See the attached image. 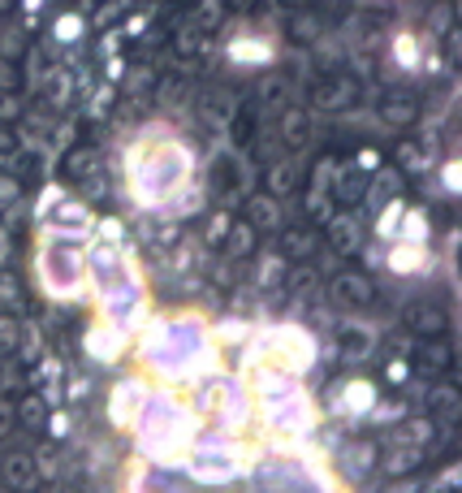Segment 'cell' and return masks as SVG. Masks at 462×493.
I'll list each match as a JSON object with an SVG mask.
<instances>
[{
  "instance_id": "cell-36",
  "label": "cell",
  "mask_w": 462,
  "mask_h": 493,
  "mask_svg": "<svg viewBox=\"0 0 462 493\" xmlns=\"http://www.w3.org/2000/svg\"><path fill=\"white\" fill-rule=\"evenodd\" d=\"M18 195V186L14 182H0V208H5V199H14Z\"/></svg>"
},
{
  "instance_id": "cell-18",
  "label": "cell",
  "mask_w": 462,
  "mask_h": 493,
  "mask_svg": "<svg viewBox=\"0 0 462 493\" xmlns=\"http://www.w3.org/2000/svg\"><path fill=\"white\" fill-rule=\"evenodd\" d=\"M454 364V346L445 337H428L420 342V368H432V373H445Z\"/></svg>"
},
{
  "instance_id": "cell-15",
  "label": "cell",
  "mask_w": 462,
  "mask_h": 493,
  "mask_svg": "<svg viewBox=\"0 0 462 493\" xmlns=\"http://www.w3.org/2000/svg\"><path fill=\"white\" fill-rule=\"evenodd\" d=\"M87 351L96 359H117L126 351V334H121L117 325H108V320H96V325L87 329Z\"/></svg>"
},
{
  "instance_id": "cell-35",
  "label": "cell",
  "mask_w": 462,
  "mask_h": 493,
  "mask_svg": "<svg viewBox=\"0 0 462 493\" xmlns=\"http://www.w3.org/2000/svg\"><path fill=\"white\" fill-rule=\"evenodd\" d=\"M294 186V174H289V165H281L277 174H272V191H289Z\"/></svg>"
},
{
  "instance_id": "cell-14",
  "label": "cell",
  "mask_w": 462,
  "mask_h": 493,
  "mask_svg": "<svg viewBox=\"0 0 462 493\" xmlns=\"http://www.w3.org/2000/svg\"><path fill=\"white\" fill-rule=\"evenodd\" d=\"M328 295H333L337 308L350 312V308H367V303L376 299V286H372V277H363V273H342V277H333Z\"/></svg>"
},
{
  "instance_id": "cell-27",
  "label": "cell",
  "mask_w": 462,
  "mask_h": 493,
  "mask_svg": "<svg viewBox=\"0 0 462 493\" xmlns=\"http://www.w3.org/2000/svg\"><path fill=\"white\" fill-rule=\"evenodd\" d=\"M250 329L242 320H225V325H216L212 329V342H225V346H238V342H247Z\"/></svg>"
},
{
  "instance_id": "cell-6",
  "label": "cell",
  "mask_w": 462,
  "mask_h": 493,
  "mask_svg": "<svg viewBox=\"0 0 462 493\" xmlns=\"http://www.w3.org/2000/svg\"><path fill=\"white\" fill-rule=\"evenodd\" d=\"M311 356H316L311 334L294 329V325L269 329V334H259V342L250 346V364H255V368H281V373H294V376L307 368Z\"/></svg>"
},
{
  "instance_id": "cell-25",
  "label": "cell",
  "mask_w": 462,
  "mask_h": 493,
  "mask_svg": "<svg viewBox=\"0 0 462 493\" xmlns=\"http://www.w3.org/2000/svg\"><path fill=\"white\" fill-rule=\"evenodd\" d=\"M250 217H255L259 230H277V225H281V213H277V204H272L269 195H259L255 204H250Z\"/></svg>"
},
{
  "instance_id": "cell-21",
  "label": "cell",
  "mask_w": 462,
  "mask_h": 493,
  "mask_svg": "<svg viewBox=\"0 0 462 493\" xmlns=\"http://www.w3.org/2000/svg\"><path fill=\"white\" fill-rule=\"evenodd\" d=\"M22 334H26V329H22L18 316L0 312V356H14V351L22 346Z\"/></svg>"
},
{
  "instance_id": "cell-30",
  "label": "cell",
  "mask_w": 462,
  "mask_h": 493,
  "mask_svg": "<svg viewBox=\"0 0 462 493\" xmlns=\"http://www.w3.org/2000/svg\"><path fill=\"white\" fill-rule=\"evenodd\" d=\"M0 303H5V312H14V308H22V290L14 277H0Z\"/></svg>"
},
{
  "instance_id": "cell-9",
  "label": "cell",
  "mask_w": 462,
  "mask_h": 493,
  "mask_svg": "<svg viewBox=\"0 0 462 493\" xmlns=\"http://www.w3.org/2000/svg\"><path fill=\"white\" fill-rule=\"evenodd\" d=\"M147 394H152V390H147L143 376H121L113 385V398H108V420H113V429H135Z\"/></svg>"
},
{
  "instance_id": "cell-20",
  "label": "cell",
  "mask_w": 462,
  "mask_h": 493,
  "mask_svg": "<svg viewBox=\"0 0 462 493\" xmlns=\"http://www.w3.org/2000/svg\"><path fill=\"white\" fill-rule=\"evenodd\" d=\"M376 459H381L376 441H350V450H346V468H350V476H367L372 468H376Z\"/></svg>"
},
{
  "instance_id": "cell-11",
  "label": "cell",
  "mask_w": 462,
  "mask_h": 493,
  "mask_svg": "<svg viewBox=\"0 0 462 493\" xmlns=\"http://www.w3.org/2000/svg\"><path fill=\"white\" fill-rule=\"evenodd\" d=\"M0 485L9 493H35L39 489V463L26 450H14L0 459Z\"/></svg>"
},
{
  "instance_id": "cell-19",
  "label": "cell",
  "mask_w": 462,
  "mask_h": 493,
  "mask_svg": "<svg viewBox=\"0 0 462 493\" xmlns=\"http://www.w3.org/2000/svg\"><path fill=\"white\" fill-rule=\"evenodd\" d=\"M14 412H18V424H26V429H43L48 424V403L39 394H22L18 403H14Z\"/></svg>"
},
{
  "instance_id": "cell-31",
  "label": "cell",
  "mask_w": 462,
  "mask_h": 493,
  "mask_svg": "<svg viewBox=\"0 0 462 493\" xmlns=\"http://www.w3.org/2000/svg\"><path fill=\"white\" fill-rule=\"evenodd\" d=\"M385 381H389V385H393V390H402L406 381H410V364H406V359H389Z\"/></svg>"
},
{
  "instance_id": "cell-3",
  "label": "cell",
  "mask_w": 462,
  "mask_h": 493,
  "mask_svg": "<svg viewBox=\"0 0 462 493\" xmlns=\"http://www.w3.org/2000/svg\"><path fill=\"white\" fill-rule=\"evenodd\" d=\"M191 178V156L182 143H138L130 152V186H135L138 204L160 208L186 186Z\"/></svg>"
},
{
  "instance_id": "cell-34",
  "label": "cell",
  "mask_w": 462,
  "mask_h": 493,
  "mask_svg": "<svg viewBox=\"0 0 462 493\" xmlns=\"http://www.w3.org/2000/svg\"><path fill=\"white\" fill-rule=\"evenodd\" d=\"M286 138L289 143H303V138H307V118H303V113H294V118L286 121Z\"/></svg>"
},
{
  "instance_id": "cell-32",
  "label": "cell",
  "mask_w": 462,
  "mask_h": 493,
  "mask_svg": "<svg viewBox=\"0 0 462 493\" xmlns=\"http://www.w3.org/2000/svg\"><path fill=\"white\" fill-rule=\"evenodd\" d=\"M14 429H18V412H14L9 398H0V437H9Z\"/></svg>"
},
{
  "instance_id": "cell-16",
  "label": "cell",
  "mask_w": 462,
  "mask_h": 493,
  "mask_svg": "<svg viewBox=\"0 0 462 493\" xmlns=\"http://www.w3.org/2000/svg\"><path fill=\"white\" fill-rule=\"evenodd\" d=\"M385 264L393 269L398 277H415V273H424L428 269V251H424V242H398L393 251L385 256Z\"/></svg>"
},
{
  "instance_id": "cell-23",
  "label": "cell",
  "mask_w": 462,
  "mask_h": 493,
  "mask_svg": "<svg viewBox=\"0 0 462 493\" xmlns=\"http://www.w3.org/2000/svg\"><path fill=\"white\" fill-rule=\"evenodd\" d=\"M311 251H316V238H311L307 230H289L286 242H281V256H289V260H303V256H311Z\"/></svg>"
},
{
  "instance_id": "cell-4",
  "label": "cell",
  "mask_w": 462,
  "mask_h": 493,
  "mask_svg": "<svg viewBox=\"0 0 462 493\" xmlns=\"http://www.w3.org/2000/svg\"><path fill=\"white\" fill-rule=\"evenodd\" d=\"M87 277V256L82 247L65 242V234H48L39 247V286L48 299H74Z\"/></svg>"
},
{
  "instance_id": "cell-17",
  "label": "cell",
  "mask_w": 462,
  "mask_h": 493,
  "mask_svg": "<svg viewBox=\"0 0 462 493\" xmlns=\"http://www.w3.org/2000/svg\"><path fill=\"white\" fill-rule=\"evenodd\" d=\"M381 468H385V476H406V472H415L420 463H424V446H410V441H393L389 446L385 459H376Z\"/></svg>"
},
{
  "instance_id": "cell-13",
  "label": "cell",
  "mask_w": 462,
  "mask_h": 493,
  "mask_svg": "<svg viewBox=\"0 0 462 493\" xmlns=\"http://www.w3.org/2000/svg\"><path fill=\"white\" fill-rule=\"evenodd\" d=\"M337 351H342L346 364H363V359L376 351V325H367V320H350V325H342Z\"/></svg>"
},
{
  "instance_id": "cell-12",
  "label": "cell",
  "mask_w": 462,
  "mask_h": 493,
  "mask_svg": "<svg viewBox=\"0 0 462 493\" xmlns=\"http://www.w3.org/2000/svg\"><path fill=\"white\" fill-rule=\"evenodd\" d=\"M402 320H406V329L410 334H420V337H445V329H449V312H445L441 303H420V299H410L406 303V312H402Z\"/></svg>"
},
{
  "instance_id": "cell-29",
  "label": "cell",
  "mask_w": 462,
  "mask_h": 493,
  "mask_svg": "<svg viewBox=\"0 0 462 493\" xmlns=\"http://www.w3.org/2000/svg\"><path fill=\"white\" fill-rule=\"evenodd\" d=\"M135 493H182V489H177V485H169L165 476H138Z\"/></svg>"
},
{
  "instance_id": "cell-24",
  "label": "cell",
  "mask_w": 462,
  "mask_h": 493,
  "mask_svg": "<svg viewBox=\"0 0 462 493\" xmlns=\"http://www.w3.org/2000/svg\"><path fill=\"white\" fill-rule=\"evenodd\" d=\"M432 412L441 420H458V390L454 385H437L432 390Z\"/></svg>"
},
{
  "instance_id": "cell-33",
  "label": "cell",
  "mask_w": 462,
  "mask_h": 493,
  "mask_svg": "<svg viewBox=\"0 0 462 493\" xmlns=\"http://www.w3.org/2000/svg\"><path fill=\"white\" fill-rule=\"evenodd\" d=\"M333 242H337L342 251H346V247H354V242H359V234H354V225H346V221H337V225H333Z\"/></svg>"
},
{
  "instance_id": "cell-7",
  "label": "cell",
  "mask_w": 462,
  "mask_h": 493,
  "mask_svg": "<svg viewBox=\"0 0 462 493\" xmlns=\"http://www.w3.org/2000/svg\"><path fill=\"white\" fill-rule=\"evenodd\" d=\"M203 407H208V415H212L221 429H233V424L247 420V390H242L233 376H221V381H212Z\"/></svg>"
},
{
  "instance_id": "cell-1",
  "label": "cell",
  "mask_w": 462,
  "mask_h": 493,
  "mask_svg": "<svg viewBox=\"0 0 462 493\" xmlns=\"http://www.w3.org/2000/svg\"><path fill=\"white\" fill-rule=\"evenodd\" d=\"M208 342L212 329L199 312H182L169 320H156L143 342V364L165 381H194L208 368Z\"/></svg>"
},
{
  "instance_id": "cell-8",
  "label": "cell",
  "mask_w": 462,
  "mask_h": 493,
  "mask_svg": "<svg viewBox=\"0 0 462 493\" xmlns=\"http://www.w3.org/2000/svg\"><path fill=\"white\" fill-rule=\"evenodd\" d=\"M264 415H269V424L281 437H303L311 424H316V403H311L303 390H294V394L281 398V403H277V407H269Z\"/></svg>"
},
{
  "instance_id": "cell-28",
  "label": "cell",
  "mask_w": 462,
  "mask_h": 493,
  "mask_svg": "<svg viewBox=\"0 0 462 493\" xmlns=\"http://www.w3.org/2000/svg\"><path fill=\"white\" fill-rule=\"evenodd\" d=\"M393 238H402V242H424V238H428V221L420 217V213H406V230H402V234H393Z\"/></svg>"
},
{
  "instance_id": "cell-5",
  "label": "cell",
  "mask_w": 462,
  "mask_h": 493,
  "mask_svg": "<svg viewBox=\"0 0 462 493\" xmlns=\"http://www.w3.org/2000/svg\"><path fill=\"white\" fill-rule=\"evenodd\" d=\"M250 468V454L230 437H194L186 446V472L203 485H233Z\"/></svg>"
},
{
  "instance_id": "cell-22",
  "label": "cell",
  "mask_w": 462,
  "mask_h": 493,
  "mask_svg": "<svg viewBox=\"0 0 462 493\" xmlns=\"http://www.w3.org/2000/svg\"><path fill=\"white\" fill-rule=\"evenodd\" d=\"M255 251V230L250 225H233L230 230V242H225V256L230 260H242Z\"/></svg>"
},
{
  "instance_id": "cell-10",
  "label": "cell",
  "mask_w": 462,
  "mask_h": 493,
  "mask_svg": "<svg viewBox=\"0 0 462 493\" xmlns=\"http://www.w3.org/2000/svg\"><path fill=\"white\" fill-rule=\"evenodd\" d=\"M376 403H381V394H376V385H372L367 376H346V381L337 385V394H333V412L337 415H372Z\"/></svg>"
},
{
  "instance_id": "cell-26",
  "label": "cell",
  "mask_w": 462,
  "mask_h": 493,
  "mask_svg": "<svg viewBox=\"0 0 462 493\" xmlns=\"http://www.w3.org/2000/svg\"><path fill=\"white\" fill-rule=\"evenodd\" d=\"M432 420H406L402 424V433H398V441H410V446H428L432 441Z\"/></svg>"
},
{
  "instance_id": "cell-2",
  "label": "cell",
  "mask_w": 462,
  "mask_h": 493,
  "mask_svg": "<svg viewBox=\"0 0 462 493\" xmlns=\"http://www.w3.org/2000/svg\"><path fill=\"white\" fill-rule=\"evenodd\" d=\"M135 429H138V450L147 454L152 463H177L186 454V446L194 441V433H199V420L169 390H156V394L143 398Z\"/></svg>"
}]
</instances>
